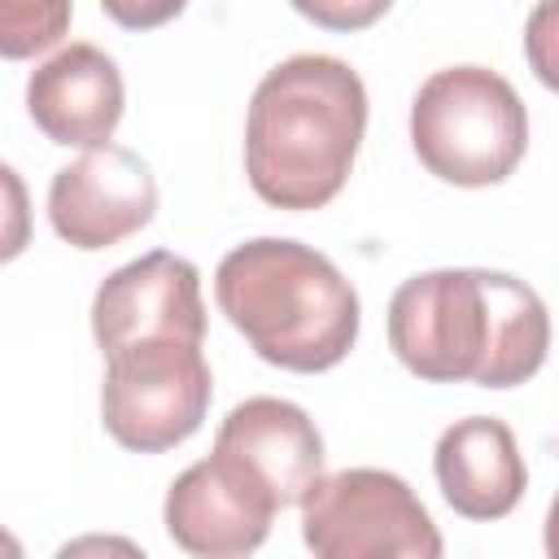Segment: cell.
Masks as SVG:
<instances>
[{
	"label": "cell",
	"instance_id": "obj_3",
	"mask_svg": "<svg viewBox=\"0 0 559 559\" xmlns=\"http://www.w3.org/2000/svg\"><path fill=\"white\" fill-rule=\"evenodd\" d=\"M214 297L249 349L284 371H328L358 341L354 284L310 245L258 236L236 245L214 271Z\"/></svg>",
	"mask_w": 559,
	"mask_h": 559
},
{
	"label": "cell",
	"instance_id": "obj_5",
	"mask_svg": "<svg viewBox=\"0 0 559 559\" xmlns=\"http://www.w3.org/2000/svg\"><path fill=\"white\" fill-rule=\"evenodd\" d=\"M214 397L210 362L192 341H131L105 354L100 419L105 432L135 454H162L183 445Z\"/></svg>",
	"mask_w": 559,
	"mask_h": 559
},
{
	"label": "cell",
	"instance_id": "obj_11",
	"mask_svg": "<svg viewBox=\"0 0 559 559\" xmlns=\"http://www.w3.org/2000/svg\"><path fill=\"white\" fill-rule=\"evenodd\" d=\"M214 450L240 463L280 511L301 502L310 480L323 472V437L314 419L284 397H249L231 406L218 424Z\"/></svg>",
	"mask_w": 559,
	"mask_h": 559
},
{
	"label": "cell",
	"instance_id": "obj_9",
	"mask_svg": "<svg viewBox=\"0 0 559 559\" xmlns=\"http://www.w3.org/2000/svg\"><path fill=\"white\" fill-rule=\"evenodd\" d=\"M92 336L109 354L131 341H205V301H201V275L188 258L153 249L114 275L92 297Z\"/></svg>",
	"mask_w": 559,
	"mask_h": 559
},
{
	"label": "cell",
	"instance_id": "obj_8",
	"mask_svg": "<svg viewBox=\"0 0 559 559\" xmlns=\"http://www.w3.org/2000/svg\"><path fill=\"white\" fill-rule=\"evenodd\" d=\"M275 511V498L240 463L214 450L175 476L162 520L179 550L197 559H236L266 542Z\"/></svg>",
	"mask_w": 559,
	"mask_h": 559
},
{
	"label": "cell",
	"instance_id": "obj_10",
	"mask_svg": "<svg viewBox=\"0 0 559 559\" xmlns=\"http://www.w3.org/2000/svg\"><path fill=\"white\" fill-rule=\"evenodd\" d=\"M127 87L118 61L96 44H70L52 52L26 79V114L31 122L66 148H96L122 122Z\"/></svg>",
	"mask_w": 559,
	"mask_h": 559
},
{
	"label": "cell",
	"instance_id": "obj_16",
	"mask_svg": "<svg viewBox=\"0 0 559 559\" xmlns=\"http://www.w3.org/2000/svg\"><path fill=\"white\" fill-rule=\"evenodd\" d=\"M100 9L122 31H153V26L175 22L188 9V0H100Z\"/></svg>",
	"mask_w": 559,
	"mask_h": 559
},
{
	"label": "cell",
	"instance_id": "obj_2",
	"mask_svg": "<svg viewBox=\"0 0 559 559\" xmlns=\"http://www.w3.org/2000/svg\"><path fill=\"white\" fill-rule=\"evenodd\" d=\"M367 135V87L328 52L266 70L245 118L249 188L275 210H323L349 179Z\"/></svg>",
	"mask_w": 559,
	"mask_h": 559
},
{
	"label": "cell",
	"instance_id": "obj_6",
	"mask_svg": "<svg viewBox=\"0 0 559 559\" xmlns=\"http://www.w3.org/2000/svg\"><path fill=\"white\" fill-rule=\"evenodd\" d=\"M301 542L319 559H437L441 533L415 489L380 467L314 476L301 493Z\"/></svg>",
	"mask_w": 559,
	"mask_h": 559
},
{
	"label": "cell",
	"instance_id": "obj_4",
	"mask_svg": "<svg viewBox=\"0 0 559 559\" xmlns=\"http://www.w3.org/2000/svg\"><path fill=\"white\" fill-rule=\"evenodd\" d=\"M411 144L428 175L459 188L502 183L528 148L520 92L485 66H445L411 100Z\"/></svg>",
	"mask_w": 559,
	"mask_h": 559
},
{
	"label": "cell",
	"instance_id": "obj_13",
	"mask_svg": "<svg viewBox=\"0 0 559 559\" xmlns=\"http://www.w3.org/2000/svg\"><path fill=\"white\" fill-rule=\"evenodd\" d=\"M70 0H0V57L26 61L57 48L70 31Z\"/></svg>",
	"mask_w": 559,
	"mask_h": 559
},
{
	"label": "cell",
	"instance_id": "obj_15",
	"mask_svg": "<svg viewBox=\"0 0 559 559\" xmlns=\"http://www.w3.org/2000/svg\"><path fill=\"white\" fill-rule=\"evenodd\" d=\"M288 4L323 31H367L389 13L393 0H288Z\"/></svg>",
	"mask_w": 559,
	"mask_h": 559
},
{
	"label": "cell",
	"instance_id": "obj_12",
	"mask_svg": "<svg viewBox=\"0 0 559 559\" xmlns=\"http://www.w3.org/2000/svg\"><path fill=\"white\" fill-rule=\"evenodd\" d=\"M432 472L441 498L463 520H502L520 507L528 489V467L515 432L493 415L454 419L432 450Z\"/></svg>",
	"mask_w": 559,
	"mask_h": 559
},
{
	"label": "cell",
	"instance_id": "obj_17",
	"mask_svg": "<svg viewBox=\"0 0 559 559\" xmlns=\"http://www.w3.org/2000/svg\"><path fill=\"white\" fill-rule=\"evenodd\" d=\"M0 555H22V546H17L9 533H0Z\"/></svg>",
	"mask_w": 559,
	"mask_h": 559
},
{
	"label": "cell",
	"instance_id": "obj_7",
	"mask_svg": "<svg viewBox=\"0 0 559 559\" xmlns=\"http://www.w3.org/2000/svg\"><path fill=\"white\" fill-rule=\"evenodd\" d=\"M157 214V179L148 162L122 144H96L79 162L61 166L48 188L52 231L83 249H114Z\"/></svg>",
	"mask_w": 559,
	"mask_h": 559
},
{
	"label": "cell",
	"instance_id": "obj_14",
	"mask_svg": "<svg viewBox=\"0 0 559 559\" xmlns=\"http://www.w3.org/2000/svg\"><path fill=\"white\" fill-rule=\"evenodd\" d=\"M31 245V192L13 166L0 162V266Z\"/></svg>",
	"mask_w": 559,
	"mask_h": 559
},
{
	"label": "cell",
	"instance_id": "obj_1",
	"mask_svg": "<svg viewBox=\"0 0 559 559\" xmlns=\"http://www.w3.org/2000/svg\"><path fill=\"white\" fill-rule=\"evenodd\" d=\"M389 349L411 376L432 384L515 389L546 362L550 314L507 271H424L389 301Z\"/></svg>",
	"mask_w": 559,
	"mask_h": 559
}]
</instances>
